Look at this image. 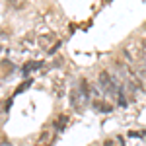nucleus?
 Here are the masks:
<instances>
[{
	"mask_svg": "<svg viewBox=\"0 0 146 146\" xmlns=\"http://www.w3.org/2000/svg\"><path fill=\"white\" fill-rule=\"evenodd\" d=\"M98 82H100L101 90L105 92L107 96H115V94H119V90H117V86H115V82H113V78L109 76V72L101 70L100 74H98Z\"/></svg>",
	"mask_w": 146,
	"mask_h": 146,
	"instance_id": "nucleus-1",
	"label": "nucleus"
},
{
	"mask_svg": "<svg viewBox=\"0 0 146 146\" xmlns=\"http://www.w3.org/2000/svg\"><path fill=\"white\" fill-rule=\"evenodd\" d=\"M125 53L129 56V60H133V62H142V60H146L140 43H129V45L125 47Z\"/></svg>",
	"mask_w": 146,
	"mask_h": 146,
	"instance_id": "nucleus-2",
	"label": "nucleus"
},
{
	"mask_svg": "<svg viewBox=\"0 0 146 146\" xmlns=\"http://www.w3.org/2000/svg\"><path fill=\"white\" fill-rule=\"evenodd\" d=\"M56 43H58V39L55 37V33H45V35H39V37H37V45L41 47V49H45L47 53H49Z\"/></svg>",
	"mask_w": 146,
	"mask_h": 146,
	"instance_id": "nucleus-3",
	"label": "nucleus"
},
{
	"mask_svg": "<svg viewBox=\"0 0 146 146\" xmlns=\"http://www.w3.org/2000/svg\"><path fill=\"white\" fill-rule=\"evenodd\" d=\"M86 100V96L82 94L80 90H70V103L74 105L76 111H82V103Z\"/></svg>",
	"mask_w": 146,
	"mask_h": 146,
	"instance_id": "nucleus-4",
	"label": "nucleus"
},
{
	"mask_svg": "<svg viewBox=\"0 0 146 146\" xmlns=\"http://www.w3.org/2000/svg\"><path fill=\"white\" fill-rule=\"evenodd\" d=\"M41 64H43L41 60H29V62H25V64L22 66V72H23V74H29L31 70H37V68H41Z\"/></svg>",
	"mask_w": 146,
	"mask_h": 146,
	"instance_id": "nucleus-5",
	"label": "nucleus"
},
{
	"mask_svg": "<svg viewBox=\"0 0 146 146\" xmlns=\"http://www.w3.org/2000/svg\"><path fill=\"white\" fill-rule=\"evenodd\" d=\"M51 142H53V135H51L49 131H45L43 135L39 136V140H37V146H51Z\"/></svg>",
	"mask_w": 146,
	"mask_h": 146,
	"instance_id": "nucleus-6",
	"label": "nucleus"
},
{
	"mask_svg": "<svg viewBox=\"0 0 146 146\" xmlns=\"http://www.w3.org/2000/svg\"><path fill=\"white\" fill-rule=\"evenodd\" d=\"M53 86H55V94H56V98H62V96H64V82H62V78H56Z\"/></svg>",
	"mask_w": 146,
	"mask_h": 146,
	"instance_id": "nucleus-7",
	"label": "nucleus"
},
{
	"mask_svg": "<svg viewBox=\"0 0 146 146\" xmlns=\"http://www.w3.org/2000/svg\"><path fill=\"white\" fill-rule=\"evenodd\" d=\"M12 70H14V64H12V62H8V60L4 58V60H2V78L10 76V74H12Z\"/></svg>",
	"mask_w": 146,
	"mask_h": 146,
	"instance_id": "nucleus-8",
	"label": "nucleus"
},
{
	"mask_svg": "<svg viewBox=\"0 0 146 146\" xmlns=\"http://www.w3.org/2000/svg\"><path fill=\"white\" fill-rule=\"evenodd\" d=\"M8 4H10L14 10H23L25 8V4H27V0H6Z\"/></svg>",
	"mask_w": 146,
	"mask_h": 146,
	"instance_id": "nucleus-9",
	"label": "nucleus"
},
{
	"mask_svg": "<svg viewBox=\"0 0 146 146\" xmlns=\"http://www.w3.org/2000/svg\"><path fill=\"white\" fill-rule=\"evenodd\" d=\"M80 92H82L86 98L90 96V84H88V80H86V78H80Z\"/></svg>",
	"mask_w": 146,
	"mask_h": 146,
	"instance_id": "nucleus-10",
	"label": "nucleus"
},
{
	"mask_svg": "<svg viewBox=\"0 0 146 146\" xmlns=\"http://www.w3.org/2000/svg\"><path fill=\"white\" fill-rule=\"evenodd\" d=\"M94 105H96V109H98V111H111V105H109V103H105V101H96Z\"/></svg>",
	"mask_w": 146,
	"mask_h": 146,
	"instance_id": "nucleus-11",
	"label": "nucleus"
},
{
	"mask_svg": "<svg viewBox=\"0 0 146 146\" xmlns=\"http://www.w3.org/2000/svg\"><path fill=\"white\" fill-rule=\"evenodd\" d=\"M64 125H66V115H60V117L56 119L55 127H56V129H64Z\"/></svg>",
	"mask_w": 146,
	"mask_h": 146,
	"instance_id": "nucleus-12",
	"label": "nucleus"
},
{
	"mask_svg": "<svg viewBox=\"0 0 146 146\" xmlns=\"http://www.w3.org/2000/svg\"><path fill=\"white\" fill-rule=\"evenodd\" d=\"M29 84H31V80H27V82H23L22 86H20V88H18V90H16V94H22V92L25 90V88H29Z\"/></svg>",
	"mask_w": 146,
	"mask_h": 146,
	"instance_id": "nucleus-13",
	"label": "nucleus"
},
{
	"mask_svg": "<svg viewBox=\"0 0 146 146\" xmlns=\"http://www.w3.org/2000/svg\"><path fill=\"white\" fill-rule=\"evenodd\" d=\"M138 43H140V47H142V51H144V58H146V39H140Z\"/></svg>",
	"mask_w": 146,
	"mask_h": 146,
	"instance_id": "nucleus-14",
	"label": "nucleus"
},
{
	"mask_svg": "<svg viewBox=\"0 0 146 146\" xmlns=\"http://www.w3.org/2000/svg\"><path fill=\"white\" fill-rule=\"evenodd\" d=\"M103 146H113V140H105V144Z\"/></svg>",
	"mask_w": 146,
	"mask_h": 146,
	"instance_id": "nucleus-15",
	"label": "nucleus"
}]
</instances>
